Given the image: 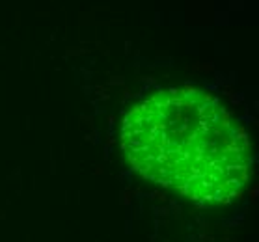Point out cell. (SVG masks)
<instances>
[{
  "label": "cell",
  "mask_w": 259,
  "mask_h": 242,
  "mask_svg": "<svg viewBox=\"0 0 259 242\" xmlns=\"http://www.w3.org/2000/svg\"><path fill=\"white\" fill-rule=\"evenodd\" d=\"M121 146L142 177L218 205L241 194L250 153L222 103L196 88L149 95L123 119Z\"/></svg>",
  "instance_id": "1"
}]
</instances>
